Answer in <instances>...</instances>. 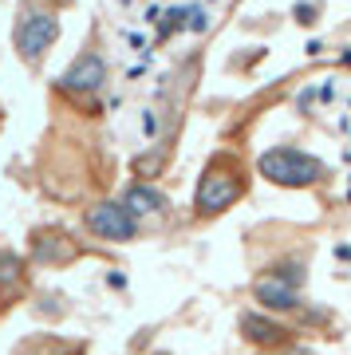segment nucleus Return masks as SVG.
<instances>
[{
    "mask_svg": "<svg viewBox=\"0 0 351 355\" xmlns=\"http://www.w3.org/2000/svg\"><path fill=\"white\" fill-rule=\"evenodd\" d=\"M55 40H60V16H55V8L40 4V0L24 4L20 16H16V28H12V48L20 55V64L36 71L48 60V51L55 48Z\"/></svg>",
    "mask_w": 351,
    "mask_h": 355,
    "instance_id": "nucleus-1",
    "label": "nucleus"
},
{
    "mask_svg": "<svg viewBox=\"0 0 351 355\" xmlns=\"http://www.w3.org/2000/svg\"><path fill=\"white\" fill-rule=\"evenodd\" d=\"M245 193V178H241V166L229 162L225 154H217L214 162L205 166V174L198 182V198H194V209L201 217L225 214L229 205Z\"/></svg>",
    "mask_w": 351,
    "mask_h": 355,
    "instance_id": "nucleus-2",
    "label": "nucleus"
},
{
    "mask_svg": "<svg viewBox=\"0 0 351 355\" xmlns=\"http://www.w3.org/2000/svg\"><path fill=\"white\" fill-rule=\"evenodd\" d=\"M79 257H83V245L63 225H36L28 233V265L63 268V265H76Z\"/></svg>",
    "mask_w": 351,
    "mask_h": 355,
    "instance_id": "nucleus-3",
    "label": "nucleus"
},
{
    "mask_svg": "<svg viewBox=\"0 0 351 355\" xmlns=\"http://www.w3.org/2000/svg\"><path fill=\"white\" fill-rule=\"evenodd\" d=\"M83 225H87L91 237L111 245H126L138 237V217L123 202H91L83 209Z\"/></svg>",
    "mask_w": 351,
    "mask_h": 355,
    "instance_id": "nucleus-4",
    "label": "nucleus"
},
{
    "mask_svg": "<svg viewBox=\"0 0 351 355\" xmlns=\"http://www.w3.org/2000/svg\"><path fill=\"white\" fill-rule=\"evenodd\" d=\"M261 174L276 186H308L320 178V162L308 158V154L292 150V146H276V150H264L261 154Z\"/></svg>",
    "mask_w": 351,
    "mask_h": 355,
    "instance_id": "nucleus-5",
    "label": "nucleus"
},
{
    "mask_svg": "<svg viewBox=\"0 0 351 355\" xmlns=\"http://www.w3.org/2000/svg\"><path fill=\"white\" fill-rule=\"evenodd\" d=\"M32 296V265L16 249H0V316Z\"/></svg>",
    "mask_w": 351,
    "mask_h": 355,
    "instance_id": "nucleus-6",
    "label": "nucleus"
},
{
    "mask_svg": "<svg viewBox=\"0 0 351 355\" xmlns=\"http://www.w3.org/2000/svg\"><path fill=\"white\" fill-rule=\"evenodd\" d=\"M55 87L63 95H95V91L107 87V60H103L99 51H83L76 64L55 79Z\"/></svg>",
    "mask_w": 351,
    "mask_h": 355,
    "instance_id": "nucleus-7",
    "label": "nucleus"
},
{
    "mask_svg": "<svg viewBox=\"0 0 351 355\" xmlns=\"http://www.w3.org/2000/svg\"><path fill=\"white\" fill-rule=\"evenodd\" d=\"M12 355H83V343L76 340H63L55 331H36L12 347Z\"/></svg>",
    "mask_w": 351,
    "mask_h": 355,
    "instance_id": "nucleus-8",
    "label": "nucleus"
},
{
    "mask_svg": "<svg viewBox=\"0 0 351 355\" xmlns=\"http://www.w3.org/2000/svg\"><path fill=\"white\" fill-rule=\"evenodd\" d=\"M119 202H123V205H126V209H130L135 217L162 214V209H166V198H162L158 190H154V186H146V182H135V186H126Z\"/></svg>",
    "mask_w": 351,
    "mask_h": 355,
    "instance_id": "nucleus-9",
    "label": "nucleus"
},
{
    "mask_svg": "<svg viewBox=\"0 0 351 355\" xmlns=\"http://www.w3.org/2000/svg\"><path fill=\"white\" fill-rule=\"evenodd\" d=\"M32 312H36V316H44V320H63L67 316V312H71V300H67V296H63V292H36V296H32Z\"/></svg>",
    "mask_w": 351,
    "mask_h": 355,
    "instance_id": "nucleus-10",
    "label": "nucleus"
},
{
    "mask_svg": "<svg viewBox=\"0 0 351 355\" xmlns=\"http://www.w3.org/2000/svg\"><path fill=\"white\" fill-rule=\"evenodd\" d=\"M182 28H186V32H205V28H209V12H205L201 4L182 8Z\"/></svg>",
    "mask_w": 351,
    "mask_h": 355,
    "instance_id": "nucleus-11",
    "label": "nucleus"
},
{
    "mask_svg": "<svg viewBox=\"0 0 351 355\" xmlns=\"http://www.w3.org/2000/svg\"><path fill=\"white\" fill-rule=\"evenodd\" d=\"M312 12H316L312 4H300V8H296V16H300V24H312Z\"/></svg>",
    "mask_w": 351,
    "mask_h": 355,
    "instance_id": "nucleus-12",
    "label": "nucleus"
}]
</instances>
